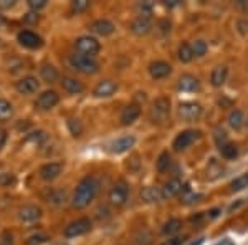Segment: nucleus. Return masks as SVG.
<instances>
[{"label":"nucleus","mask_w":248,"mask_h":245,"mask_svg":"<svg viewBox=\"0 0 248 245\" xmlns=\"http://www.w3.org/2000/svg\"><path fill=\"white\" fill-rule=\"evenodd\" d=\"M99 191V180L94 178V176H86L78 182L77 191L73 194V199H71V204H73L75 209H85L90 206L94 200V197L98 196Z\"/></svg>","instance_id":"f257e3e1"},{"label":"nucleus","mask_w":248,"mask_h":245,"mask_svg":"<svg viewBox=\"0 0 248 245\" xmlns=\"http://www.w3.org/2000/svg\"><path fill=\"white\" fill-rule=\"evenodd\" d=\"M170 114V99L167 96H159L149 110V119L153 124H164Z\"/></svg>","instance_id":"f03ea898"},{"label":"nucleus","mask_w":248,"mask_h":245,"mask_svg":"<svg viewBox=\"0 0 248 245\" xmlns=\"http://www.w3.org/2000/svg\"><path fill=\"white\" fill-rule=\"evenodd\" d=\"M70 65L73 70L79 71V73H85V75H94L99 71V63L96 62V58L85 57V55H78V53L70 57Z\"/></svg>","instance_id":"7ed1b4c3"},{"label":"nucleus","mask_w":248,"mask_h":245,"mask_svg":"<svg viewBox=\"0 0 248 245\" xmlns=\"http://www.w3.org/2000/svg\"><path fill=\"white\" fill-rule=\"evenodd\" d=\"M75 50H77L78 55H85V57H96L101 50V45L94 37H90V35H85V37H79L75 42Z\"/></svg>","instance_id":"20e7f679"},{"label":"nucleus","mask_w":248,"mask_h":245,"mask_svg":"<svg viewBox=\"0 0 248 245\" xmlns=\"http://www.w3.org/2000/svg\"><path fill=\"white\" fill-rule=\"evenodd\" d=\"M127 197H129V186H127L124 180L114 182L113 187L109 189V194H108V199H109L111 206H114V207H123L124 204L127 202Z\"/></svg>","instance_id":"39448f33"},{"label":"nucleus","mask_w":248,"mask_h":245,"mask_svg":"<svg viewBox=\"0 0 248 245\" xmlns=\"http://www.w3.org/2000/svg\"><path fill=\"white\" fill-rule=\"evenodd\" d=\"M201 138H202V132L199 130H186L175 136L174 143H172V147H174V151H177V152L186 151L187 147L192 146V144L195 141H199Z\"/></svg>","instance_id":"423d86ee"},{"label":"nucleus","mask_w":248,"mask_h":245,"mask_svg":"<svg viewBox=\"0 0 248 245\" xmlns=\"http://www.w3.org/2000/svg\"><path fill=\"white\" fill-rule=\"evenodd\" d=\"M91 226H93V224H91V220L88 219V217H79V219L68 224V226L65 227V230H63V235H65L66 239H73V237L85 235L91 230Z\"/></svg>","instance_id":"0eeeda50"},{"label":"nucleus","mask_w":248,"mask_h":245,"mask_svg":"<svg viewBox=\"0 0 248 245\" xmlns=\"http://www.w3.org/2000/svg\"><path fill=\"white\" fill-rule=\"evenodd\" d=\"M177 113L182 121H197L202 116V106L194 101H184L179 104Z\"/></svg>","instance_id":"6e6552de"},{"label":"nucleus","mask_w":248,"mask_h":245,"mask_svg":"<svg viewBox=\"0 0 248 245\" xmlns=\"http://www.w3.org/2000/svg\"><path fill=\"white\" fill-rule=\"evenodd\" d=\"M60 103V95L55 90H46L43 91L42 95H38L37 101H35V106L42 111H48L51 108H55Z\"/></svg>","instance_id":"1a4fd4ad"},{"label":"nucleus","mask_w":248,"mask_h":245,"mask_svg":"<svg viewBox=\"0 0 248 245\" xmlns=\"http://www.w3.org/2000/svg\"><path fill=\"white\" fill-rule=\"evenodd\" d=\"M42 215H43L42 209L38 206H35V204H29V206H23L18 209V219L25 224L37 222V220L42 219Z\"/></svg>","instance_id":"9d476101"},{"label":"nucleus","mask_w":248,"mask_h":245,"mask_svg":"<svg viewBox=\"0 0 248 245\" xmlns=\"http://www.w3.org/2000/svg\"><path fill=\"white\" fill-rule=\"evenodd\" d=\"M17 40H18L20 45H23V47H27V48H31V50H33V48H40V47L43 45V38L40 37L38 33L31 32V30L18 32Z\"/></svg>","instance_id":"9b49d317"},{"label":"nucleus","mask_w":248,"mask_h":245,"mask_svg":"<svg viewBox=\"0 0 248 245\" xmlns=\"http://www.w3.org/2000/svg\"><path fill=\"white\" fill-rule=\"evenodd\" d=\"M38 86L40 85H38V82H37V78H35V76H23V78H20L18 82L15 83V88H17L18 93L25 95V96L37 93Z\"/></svg>","instance_id":"f8f14e48"},{"label":"nucleus","mask_w":248,"mask_h":245,"mask_svg":"<svg viewBox=\"0 0 248 245\" xmlns=\"http://www.w3.org/2000/svg\"><path fill=\"white\" fill-rule=\"evenodd\" d=\"M63 163H46L40 167V178L43 180H55L63 172Z\"/></svg>","instance_id":"ddd939ff"},{"label":"nucleus","mask_w":248,"mask_h":245,"mask_svg":"<svg viewBox=\"0 0 248 245\" xmlns=\"http://www.w3.org/2000/svg\"><path fill=\"white\" fill-rule=\"evenodd\" d=\"M177 88L181 91H184V93H194V91L201 90V82H199L197 76L186 73V75H182L181 78H179Z\"/></svg>","instance_id":"4468645a"},{"label":"nucleus","mask_w":248,"mask_h":245,"mask_svg":"<svg viewBox=\"0 0 248 245\" xmlns=\"http://www.w3.org/2000/svg\"><path fill=\"white\" fill-rule=\"evenodd\" d=\"M118 90V85L113 82V80H101L98 85L94 86L93 95L98 96V98H109L113 96Z\"/></svg>","instance_id":"2eb2a0df"},{"label":"nucleus","mask_w":248,"mask_h":245,"mask_svg":"<svg viewBox=\"0 0 248 245\" xmlns=\"http://www.w3.org/2000/svg\"><path fill=\"white\" fill-rule=\"evenodd\" d=\"M139 116H141V106L136 104V103H131L123 110L121 118L119 119H121L123 126H129V124H133L134 121H138Z\"/></svg>","instance_id":"dca6fc26"},{"label":"nucleus","mask_w":248,"mask_h":245,"mask_svg":"<svg viewBox=\"0 0 248 245\" xmlns=\"http://www.w3.org/2000/svg\"><path fill=\"white\" fill-rule=\"evenodd\" d=\"M172 73V66L167 62H162V60H157V62H153L149 65V75L153 76L154 80H162L166 76H169Z\"/></svg>","instance_id":"f3484780"},{"label":"nucleus","mask_w":248,"mask_h":245,"mask_svg":"<svg viewBox=\"0 0 248 245\" xmlns=\"http://www.w3.org/2000/svg\"><path fill=\"white\" fill-rule=\"evenodd\" d=\"M90 29L96 35L108 37V35H111L114 32V23L111 22V20H108V18H99V20H94V22L91 23Z\"/></svg>","instance_id":"a211bd4d"},{"label":"nucleus","mask_w":248,"mask_h":245,"mask_svg":"<svg viewBox=\"0 0 248 245\" xmlns=\"http://www.w3.org/2000/svg\"><path fill=\"white\" fill-rule=\"evenodd\" d=\"M141 200L147 204H154V202H162L164 194H162V187H155V186H147L141 191Z\"/></svg>","instance_id":"6ab92c4d"},{"label":"nucleus","mask_w":248,"mask_h":245,"mask_svg":"<svg viewBox=\"0 0 248 245\" xmlns=\"http://www.w3.org/2000/svg\"><path fill=\"white\" fill-rule=\"evenodd\" d=\"M131 32L138 37H142V35H147L151 30H153V22L149 18H142V17H138L131 22Z\"/></svg>","instance_id":"aec40b11"},{"label":"nucleus","mask_w":248,"mask_h":245,"mask_svg":"<svg viewBox=\"0 0 248 245\" xmlns=\"http://www.w3.org/2000/svg\"><path fill=\"white\" fill-rule=\"evenodd\" d=\"M62 86L66 93L70 95H79L85 91V85H83L79 80L77 78H71V76H63L62 78Z\"/></svg>","instance_id":"412c9836"},{"label":"nucleus","mask_w":248,"mask_h":245,"mask_svg":"<svg viewBox=\"0 0 248 245\" xmlns=\"http://www.w3.org/2000/svg\"><path fill=\"white\" fill-rule=\"evenodd\" d=\"M182 180L174 178L170 180H167L166 184H164L162 187V194H164V199H170V197H175V196H179L182 192Z\"/></svg>","instance_id":"4be33fe9"},{"label":"nucleus","mask_w":248,"mask_h":245,"mask_svg":"<svg viewBox=\"0 0 248 245\" xmlns=\"http://www.w3.org/2000/svg\"><path fill=\"white\" fill-rule=\"evenodd\" d=\"M136 144V138L134 136H123V138L116 139V141L111 144V151L116 152V154H121V152L129 151Z\"/></svg>","instance_id":"5701e85b"},{"label":"nucleus","mask_w":248,"mask_h":245,"mask_svg":"<svg viewBox=\"0 0 248 245\" xmlns=\"http://www.w3.org/2000/svg\"><path fill=\"white\" fill-rule=\"evenodd\" d=\"M45 200L51 206H63L68 200L66 191H63V189H50L45 194Z\"/></svg>","instance_id":"b1692460"},{"label":"nucleus","mask_w":248,"mask_h":245,"mask_svg":"<svg viewBox=\"0 0 248 245\" xmlns=\"http://www.w3.org/2000/svg\"><path fill=\"white\" fill-rule=\"evenodd\" d=\"M227 76H229V68L223 66V65L215 66V68H214V71H212V75H210V83H212V86L220 88V86L223 85V83L227 82Z\"/></svg>","instance_id":"393cba45"},{"label":"nucleus","mask_w":248,"mask_h":245,"mask_svg":"<svg viewBox=\"0 0 248 245\" xmlns=\"http://www.w3.org/2000/svg\"><path fill=\"white\" fill-rule=\"evenodd\" d=\"M40 75H42V80L45 83H55V82H58V78H60L58 70L53 65H50V63L42 65V68H40Z\"/></svg>","instance_id":"a878e982"},{"label":"nucleus","mask_w":248,"mask_h":245,"mask_svg":"<svg viewBox=\"0 0 248 245\" xmlns=\"http://www.w3.org/2000/svg\"><path fill=\"white\" fill-rule=\"evenodd\" d=\"M181 229H182V220L177 219V217H172V219H169L166 224H164L162 234L164 235H174V234H177Z\"/></svg>","instance_id":"bb28decb"},{"label":"nucleus","mask_w":248,"mask_h":245,"mask_svg":"<svg viewBox=\"0 0 248 245\" xmlns=\"http://www.w3.org/2000/svg\"><path fill=\"white\" fill-rule=\"evenodd\" d=\"M177 58L181 60L182 63H189L194 60V51H192V45L190 43H181L177 48Z\"/></svg>","instance_id":"cd10ccee"},{"label":"nucleus","mask_w":248,"mask_h":245,"mask_svg":"<svg viewBox=\"0 0 248 245\" xmlns=\"http://www.w3.org/2000/svg\"><path fill=\"white\" fill-rule=\"evenodd\" d=\"M14 116V104L0 98V121H7Z\"/></svg>","instance_id":"c85d7f7f"},{"label":"nucleus","mask_w":248,"mask_h":245,"mask_svg":"<svg viewBox=\"0 0 248 245\" xmlns=\"http://www.w3.org/2000/svg\"><path fill=\"white\" fill-rule=\"evenodd\" d=\"M220 149V154H222V158L225 159H235L238 156V146L233 143H227L223 144L222 147H218Z\"/></svg>","instance_id":"c756f323"},{"label":"nucleus","mask_w":248,"mask_h":245,"mask_svg":"<svg viewBox=\"0 0 248 245\" xmlns=\"http://www.w3.org/2000/svg\"><path fill=\"white\" fill-rule=\"evenodd\" d=\"M243 123H245V116H243V113L240 110H233L229 114V124L233 130H240V128L243 126Z\"/></svg>","instance_id":"7c9ffc66"},{"label":"nucleus","mask_w":248,"mask_h":245,"mask_svg":"<svg viewBox=\"0 0 248 245\" xmlns=\"http://www.w3.org/2000/svg\"><path fill=\"white\" fill-rule=\"evenodd\" d=\"M169 166H170V154L167 151H164L159 154L157 161H155V167H157L159 172H166L169 169Z\"/></svg>","instance_id":"2f4dec72"},{"label":"nucleus","mask_w":248,"mask_h":245,"mask_svg":"<svg viewBox=\"0 0 248 245\" xmlns=\"http://www.w3.org/2000/svg\"><path fill=\"white\" fill-rule=\"evenodd\" d=\"M68 124V130H70L71 136H75V138H79V136L83 134V124L79 121L78 118H70L66 121Z\"/></svg>","instance_id":"473e14b6"},{"label":"nucleus","mask_w":248,"mask_h":245,"mask_svg":"<svg viewBox=\"0 0 248 245\" xmlns=\"http://www.w3.org/2000/svg\"><path fill=\"white\" fill-rule=\"evenodd\" d=\"M248 187V174H242L238 178H235L233 180L230 182V191L232 192H238L242 189Z\"/></svg>","instance_id":"72a5a7b5"},{"label":"nucleus","mask_w":248,"mask_h":245,"mask_svg":"<svg viewBox=\"0 0 248 245\" xmlns=\"http://www.w3.org/2000/svg\"><path fill=\"white\" fill-rule=\"evenodd\" d=\"M209 50V45H207L203 40H195L192 43V51H194V57H203Z\"/></svg>","instance_id":"f704fd0d"},{"label":"nucleus","mask_w":248,"mask_h":245,"mask_svg":"<svg viewBox=\"0 0 248 245\" xmlns=\"http://www.w3.org/2000/svg\"><path fill=\"white\" fill-rule=\"evenodd\" d=\"M17 184V178L12 172H2L0 174V187H12Z\"/></svg>","instance_id":"c9c22d12"},{"label":"nucleus","mask_w":248,"mask_h":245,"mask_svg":"<svg viewBox=\"0 0 248 245\" xmlns=\"http://www.w3.org/2000/svg\"><path fill=\"white\" fill-rule=\"evenodd\" d=\"M138 14H139V17H142V18H149L151 20V15H153V5H151L149 2H142V3H139L138 7Z\"/></svg>","instance_id":"e433bc0d"},{"label":"nucleus","mask_w":248,"mask_h":245,"mask_svg":"<svg viewBox=\"0 0 248 245\" xmlns=\"http://www.w3.org/2000/svg\"><path fill=\"white\" fill-rule=\"evenodd\" d=\"M88 9H90V2L88 0H75V2H71V12L73 14H83Z\"/></svg>","instance_id":"4c0bfd02"},{"label":"nucleus","mask_w":248,"mask_h":245,"mask_svg":"<svg viewBox=\"0 0 248 245\" xmlns=\"http://www.w3.org/2000/svg\"><path fill=\"white\" fill-rule=\"evenodd\" d=\"M214 139H215V143H217L218 147H222L223 144L229 143V141H227V132L223 130H220V128H217V130L214 131Z\"/></svg>","instance_id":"58836bf2"},{"label":"nucleus","mask_w":248,"mask_h":245,"mask_svg":"<svg viewBox=\"0 0 248 245\" xmlns=\"http://www.w3.org/2000/svg\"><path fill=\"white\" fill-rule=\"evenodd\" d=\"M136 240H138L139 245H149L151 242H153V235H151L146 229H142V230L139 232V235L136 237Z\"/></svg>","instance_id":"ea45409f"},{"label":"nucleus","mask_w":248,"mask_h":245,"mask_svg":"<svg viewBox=\"0 0 248 245\" xmlns=\"http://www.w3.org/2000/svg\"><path fill=\"white\" fill-rule=\"evenodd\" d=\"M14 234L10 230H3L2 235H0V245H14Z\"/></svg>","instance_id":"a19ab883"},{"label":"nucleus","mask_w":248,"mask_h":245,"mask_svg":"<svg viewBox=\"0 0 248 245\" xmlns=\"http://www.w3.org/2000/svg\"><path fill=\"white\" fill-rule=\"evenodd\" d=\"M29 7H30L31 12L37 14L38 10H42L46 7V0H29Z\"/></svg>","instance_id":"79ce46f5"},{"label":"nucleus","mask_w":248,"mask_h":245,"mask_svg":"<svg viewBox=\"0 0 248 245\" xmlns=\"http://www.w3.org/2000/svg\"><path fill=\"white\" fill-rule=\"evenodd\" d=\"M170 27H172V23L169 22V20H161V22L157 23V32L161 35H169V32H170Z\"/></svg>","instance_id":"37998d69"},{"label":"nucleus","mask_w":248,"mask_h":245,"mask_svg":"<svg viewBox=\"0 0 248 245\" xmlns=\"http://www.w3.org/2000/svg\"><path fill=\"white\" fill-rule=\"evenodd\" d=\"M46 240H50V237H48L46 234H37V235H31L27 244H29V245H38V244L46 242Z\"/></svg>","instance_id":"c03bdc74"},{"label":"nucleus","mask_w":248,"mask_h":245,"mask_svg":"<svg viewBox=\"0 0 248 245\" xmlns=\"http://www.w3.org/2000/svg\"><path fill=\"white\" fill-rule=\"evenodd\" d=\"M29 139L30 141H33V143H43L46 139V132L45 131H37V132H31V134L29 136Z\"/></svg>","instance_id":"a18cd8bd"},{"label":"nucleus","mask_w":248,"mask_h":245,"mask_svg":"<svg viewBox=\"0 0 248 245\" xmlns=\"http://www.w3.org/2000/svg\"><path fill=\"white\" fill-rule=\"evenodd\" d=\"M203 220H205V212H199V214L189 217V222L194 224V226H201Z\"/></svg>","instance_id":"49530a36"},{"label":"nucleus","mask_w":248,"mask_h":245,"mask_svg":"<svg viewBox=\"0 0 248 245\" xmlns=\"http://www.w3.org/2000/svg\"><path fill=\"white\" fill-rule=\"evenodd\" d=\"M187 240V237L186 235H182V237H172V239L169 240H166L162 245H182L184 242Z\"/></svg>","instance_id":"de8ad7c7"},{"label":"nucleus","mask_w":248,"mask_h":245,"mask_svg":"<svg viewBox=\"0 0 248 245\" xmlns=\"http://www.w3.org/2000/svg\"><path fill=\"white\" fill-rule=\"evenodd\" d=\"M237 29L242 35H247L248 33V20L247 18H240L237 22Z\"/></svg>","instance_id":"09e8293b"},{"label":"nucleus","mask_w":248,"mask_h":245,"mask_svg":"<svg viewBox=\"0 0 248 245\" xmlns=\"http://www.w3.org/2000/svg\"><path fill=\"white\" fill-rule=\"evenodd\" d=\"M199 199H202V194H190V196H187V197H184V202L192 204V202H197Z\"/></svg>","instance_id":"8fccbe9b"},{"label":"nucleus","mask_w":248,"mask_h":245,"mask_svg":"<svg viewBox=\"0 0 248 245\" xmlns=\"http://www.w3.org/2000/svg\"><path fill=\"white\" fill-rule=\"evenodd\" d=\"M5 143H7V131L0 128V151H2V147L5 146Z\"/></svg>","instance_id":"3c124183"},{"label":"nucleus","mask_w":248,"mask_h":245,"mask_svg":"<svg viewBox=\"0 0 248 245\" xmlns=\"http://www.w3.org/2000/svg\"><path fill=\"white\" fill-rule=\"evenodd\" d=\"M25 22H30V23H37L38 22V14H35V12H30L29 15L25 17Z\"/></svg>","instance_id":"603ef678"},{"label":"nucleus","mask_w":248,"mask_h":245,"mask_svg":"<svg viewBox=\"0 0 248 245\" xmlns=\"http://www.w3.org/2000/svg\"><path fill=\"white\" fill-rule=\"evenodd\" d=\"M14 5H15L14 0H2L0 2V9H12Z\"/></svg>","instance_id":"864d4df0"},{"label":"nucleus","mask_w":248,"mask_h":245,"mask_svg":"<svg viewBox=\"0 0 248 245\" xmlns=\"http://www.w3.org/2000/svg\"><path fill=\"white\" fill-rule=\"evenodd\" d=\"M218 214H220V209H212V211H209V215L210 219H215V217H218Z\"/></svg>","instance_id":"5fc2aeb1"},{"label":"nucleus","mask_w":248,"mask_h":245,"mask_svg":"<svg viewBox=\"0 0 248 245\" xmlns=\"http://www.w3.org/2000/svg\"><path fill=\"white\" fill-rule=\"evenodd\" d=\"M237 5L240 7V9L248 10V2H247V0H238V2H237Z\"/></svg>","instance_id":"6e6d98bb"},{"label":"nucleus","mask_w":248,"mask_h":245,"mask_svg":"<svg viewBox=\"0 0 248 245\" xmlns=\"http://www.w3.org/2000/svg\"><path fill=\"white\" fill-rule=\"evenodd\" d=\"M177 3H179L177 0H172V2H166V5L167 7H174V5H177Z\"/></svg>","instance_id":"4d7b16f0"},{"label":"nucleus","mask_w":248,"mask_h":245,"mask_svg":"<svg viewBox=\"0 0 248 245\" xmlns=\"http://www.w3.org/2000/svg\"><path fill=\"white\" fill-rule=\"evenodd\" d=\"M2 23H3V17L0 15V27H2Z\"/></svg>","instance_id":"13d9d810"},{"label":"nucleus","mask_w":248,"mask_h":245,"mask_svg":"<svg viewBox=\"0 0 248 245\" xmlns=\"http://www.w3.org/2000/svg\"><path fill=\"white\" fill-rule=\"evenodd\" d=\"M247 128H248V123H247Z\"/></svg>","instance_id":"bf43d9fd"}]
</instances>
